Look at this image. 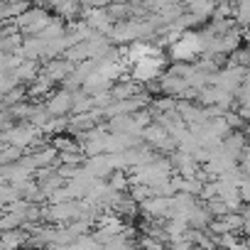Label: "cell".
Returning <instances> with one entry per match:
<instances>
[{"mask_svg": "<svg viewBox=\"0 0 250 250\" xmlns=\"http://www.w3.org/2000/svg\"><path fill=\"white\" fill-rule=\"evenodd\" d=\"M83 3H86L88 8H108L113 0H83Z\"/></svg>", "mask_w": 250, "mask_h": 250, "instance_id": "2", "label": "cell"}, {"mask_svg": "<svg viewBox=\"0 0 250 250\" xmlns=\"http://www.w3.org/2000/svg\"><path fill=\"white\" fill-rule=\"evenodd\" d=\"M128 3H145V0H128Z\"/></svg>", "mask_w": 250, "mask_h": 250, "instance_id": "4", "label": "cell"}, {"mask_svg": "<svg viewBox=\"0 0 250 250\" xmlns=\"http://www.w3.org/2000/svg\"><path fill=\"white\" fill-rule=\"evenodd\" d=\"M245 218H250V201H248V206H245V213H243Z\"/></svg>", "mask_w": 250, "mask_h": 250, "instance_id": "3", "label": "cell"}, {"mask_svg": "<svg viewBox=\"0 0 250 250\" xmlns=\"http://www.w3.org/2000/svg\"><path fill=\"white\" fill-rule=\"evenodd\" d=\"M160 74H162V57H145V59L133 64L135 81H152Z\"/></svg>", "mask_w": 250, "mask_h": 250, "instance_id": "1", "label": "cell"}]
</instances>
